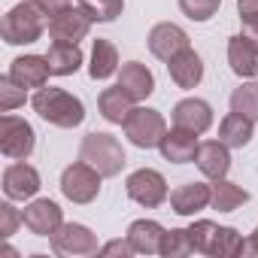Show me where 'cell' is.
I'll return each instance as SVG.
<instances>
[{"mask_svg":"<svg viewBox=\"0 0 258 258\" xmlns=\"http://www.w3.org/2000/svg\"><path fill=\"white\" fill-rule=\"evenodd\" d=\"M34 109H37V115L40 118H46L49 124H58V127H76V124H82V118H85V106H82V100L79 97H73L70 91H64V88H40L37 94H34Z\"/></svg>","mask_w":258,"mask_h":258,"instance_id":"6da1fadb","label":"cell"},{"mask_svg":"<svg viewBox=\"0 0 258 258\" xmlns=\"http://www.w3.org/2000/svg\"><path fill=\"white\" fill-rule=\"evenodd\" d=\"M46 31V13L40 10L37 0H25L16 4L4 22H0V34L10 46H25V43H37Z\"/></svg>","mask_w":258,"mask_h":258,"instance_id":"7a4b0ae2","label":"cell"},{"mask_svg":"<svg viewBox=\"0 0 258 258\" xmlns=\"http://www.w3.org/2000/svg\"><path fill=\"white\" fill-rule=\"evenodd\" d=\"M79 158H82L85 164H91L100 176H115V173L124 167L121 143H118L112 134H100V131H91V134L82 140Z\"/></svg>","mask_w":258,"mask_h":258,"instance_id":"3957f363","label":"cell"},{"mask_svg":"<svg viewBox=\"0 0 258 258\" xmlns=\"http://www.w3.org/2000/svg\"><path fill=\"white\" fill-rule=\"evenodd\" d=\"M121 127H124V137L131 140L137 149H155V146H161V140L167 134L164 115L158 109H146V106L131 109V115L124 118Z\"/></svg>","mask_w":258,"mask_h":258,"instance_id":"277c9868","label":"cell"},{"mask_svg":"<svg viewBox=\"0 0 258 258\" xmlns=\"http://www.w3.org/2000/svg\"><path fill=\"white\" fill-rule=\"evenodd\" d=\"M61 191L73 204H91L100 195V173L79 158L76 164H70L61 173Z\"/></svg>","mask_w":258,"mask_h":258,"instance_id":"5b68a950","label":"cell"},{"mask_svg":"<svg viewBox=\"0 0 258 258\" xmlns=\"http://www.w3.org/2000/svg\"><path fill=\"white\" fill-rule=\"evenodd\" d=\"M34 127L19 118V115H4L0 118V152L13 161H25L34 152Z\"/></svg>","mask_w":258,"mask_h":258,"instance_id":"8992f818","label":"cell"},{"mask_svg":"<svg viewBox=\"0 0 258 258\" xmlns=\"http://www.w3.org/2000/svg\"><path fill=\"white\" fill-rule=\"evenodd\" d=\"M124 188H127V198L137 201L140 207H149V210L161 207L167 201V182H164V176L158 170H149V167L134 170L131 176H127Z\"/></svg>","mask_w":258,"mask_h":258,"instance_id":"52a82bcc","label":"cell"},{"mask_svg":"<svg viewBox=\"0 0 258 258\" xmlns=\"http://www.w3.org/2000/svg\"><path fill=\"white\" fill-rule=\"evenodd\" d=\"M52 249L58 255H94V252H100L97 237L85 225H76V222H67L52 234Z\"/></svg>","mask_w":258,"mask_h":258,"instance_id":"ba28073f","label":"cell"},{"mask_svg":"<svg viewBox=\"0 0 258 258\" xmlns=\"http://www.w3.org/2000/svg\"><path fill=\"white\" fill-rule=\"evenodd\" d=\"M88 28H91V19L79 7L76 10L67 7V10H61L58 16L49 19V37L55 43H79V40H85Z\"/></svg>","mask_w":258,"mask_h":258,"instance_id":"9c48e42d","label":"cell"},{"mask_svg":"<svg viewBox=\"0 0 258 258\" xmlns=\"http://www.w3.org/2000/svg\"><path fill=\"white\" fill-rule=\"evenodd\" d=\"M188 49V34L179 28V25H170V22H161L149 31V52L161 61H173L179 52Z\"/></svg>","mask_w":258,"mask_h":258,"instance_id":"30bf717a","label":"cell"},{"mask_svg":"<svg viewBox=\"0 0 258 258\" xmlns=\"http://www.w3.org/2000/svg\"><path fill=\"white\" fill-rule=\"evenodd\" d=\"M22 222H25V228H28L31 234H37V237H52V234L64 225V222H61V207H58L55 201H49V198L34 201L31 207H25Z\"/></svg>","mask_w":258,"mask_h":258,"instance_id":"8fae6325","label":"cell"},{"mask_svg":"<svg viewBox=\"0 0 258 258\" xmlns=\"http://www.w3.org/2000/svg\"><path fill=\"white\" fill-rule=\"evenodd\" d=\"M4 191L7 198L13 201H25V198H34L40 191V173L25 164V161H16L4 170Z\"/></svg>","mask_w":258,"mask_h":258,"instance_id":"7c38bea8","label":"cell"},{"mask_svg":"<svg viewBox=\"0 0 258 258\" xmlns=\"http://www.w3.org/2000/svg\"><path fill=\"white\" fill-rule=\"evenodd\" d=\"M173 124L176 127H188V131H195V134H204L213 124V109L201 97H185V100H179L173 106Z\"/></svg>","mask_w":258,"mask_h":258,"instance_id":"4fadbf2b","label":"cell"},{"mask_svg":"<svg viewBox=\"0 0 258 258\" xmlns=\"http://www.w3.org/2000/svg\"><path fill=\"white\" fill-rule=\"evenodd\" d=\"M10 76H13L22 88H43V85L49 82L52 70H49L46 55H22V58L13 61Z\"/></svg>","mask_w":258,"mask_h":258,"instance_id":"5bb4252c","label":"cell"},{"mask_svg":"<svg viewBox=\"0 0 258 258\" xmlns=\"http://www.w3.org/2000/svg\"><path fill=\"white\" fill-rule=\"evenodd\" d=\"M195 164L201 167L204 176L210 179H225V173L231 170V155H228V146L222 140H207L198 146L195 152Z\"/></svg>","mask_w":258,"mask_h":258,"instance_id":"9a60e30c","label":"cell"},{"mask_svg":"<svg viewBox=\"0 0 258 258\" xmlns=\"http://www.w3.org/2000/svg\"><path fill=\"white\" fill-rule=\"evenodd\" d=\"M210 204H213V185H204V182H185L170 195V207L179 216H195Z\"/></svg>","mask_w":258,"mask_h":258,"instance_id":"2e32d148","label":"cell"},{"mask_svg":"<svg viewBox=\"0 0 258 258\" xmlns=\"http://www.w3.org/2000/svg\"><path fill=\"white\" fill-rule=\"evenodd\" d=\"M198 134L195 131H188V127H176L173 124V131H167L164 134V140H161V155L167 158V161H173V164H185V161H195V152H198Z\"/></svg>","mask_w":258,"mask_h":258,"instance_id":"e0dca14e","label":"cell"},{"mask_svg":"<svg viewBox=\"0 0 258 258\" xmlns=\"http://www.w3.org/2000/svg\"><path fill=\"white\" fill-rule=\"evenodd\" d=\"M118 85L131 94L134 100H146V97L155 91V76H152V70H149L146 64L127 61V64H121V70H118Z\"/></svg>","mask_w":258,"mask_h":258,"instance_id":"ac0fdd59","label":"cell"},{"mask_svg":"<svg viewBox=\"0 0 258 258\" xmlns=\"http://www.w3.org/2000/svg\"><path fill=\"white\" fill-rule=\"evenodd\" d=\"M228 64H231V70L240 79L258 76V52H255V46L243 34H237V37L228 40Z\"/></svg>","mask_w":258,"mask_h":258,"instance_id":"d6986e66","label":"cell"},{"mask_svg":"<svg viewBox=\"0 0 258 258\" xmlns=\"http://www.w3.org/2000/svg\"><path fill=\"white\" fill-rule=\"evenodd\" d=\"M167 70H170V79L179 88H195L204 79V61H201V55L195 49H185L173 61H167Z\"/></svg>","mask_w":258,"mask_h":258,"instance_id":"ffe728a7","label":"cell"},{"mask_svg":"<svg viewBox=\"0 0 258 258\" xmlns=\"http://www.w3.org/2000/svg\"><path fill=\"white\" fill-rule=\"evenodd\" d=\"M97 106H100V115H103L106 121H112V124H124V118L131 115V109H134V97L127 94L121 85H115V88L100 91Z\"/></svg>","mask_w":258,"mask_h":258,"instance_id":"44dd1931","label":"cell"},{"mask_svg":"<svg viewBox=\"0 0 258 258\" xmlns=\"http://www.w3.org/2000/svg\"><path fill=\"white\" fill-rule=\"evenodd\" d=\"M127 240H131L134 252L140 255H155L161 249V240H164V228L152 219H140L127 228Z\"/></svg>","mask_w":258,"mask_h":258,"instance_id":"7402d4cb","label":"cell"},{"mask_svg":"<svg viewBox=\"0 0 258 258\" xmlns=\"http://www.w3.org/2000/svg\"><path fill=\"white\" fill-rule=\"evenodd\" d=\"M46 61H49L52 76H70V73H76L82 67L79 43H52L49 52H46Z\"/></svg>","mask_w":258,"mask_h":258,"instance_id":"603a6c76","label":"cell"},{"mask_svg":"<svg viewBox=\"0 0 258 258\" xmlns=\"http://www.w3.org/2000/svg\"><path fill=\"white\" fill-rule=\"evenodd\" d=\"M252 124H255V121H249L246 115L231 112V115H225L222 124H219V140H222L228 149H243V146L252 140Z\"/></svg>","mask_w":258,"mask_h":258,"instance_id":"cb8c5ba5","label":"cell"},{"mask_svg":"<svg viewBox=\"0 0 258 258\" xmlns=\"http://www.w3.org/2000/svg\"><path fill=\"white\" fill-rule=\"evenodd\" d=\"M115 70H118V52H115V46L109 40H94L91 64H88L91 79H109Z\"/></svg>","mask_w":258,"mask_h":258,"instance_id":"d4e9b609","label":"cell"},{"mask_svg":"<svg viewBox=\"0 0 258 258\" xmlns=\"http://www.w3.org/2000/svg\"><path fill=\"white\" fill-rule=\"evenodd\" d=\"M246 201H249V195L240 185H234L228 179H216V185H213V207L219 213H231V210L243 207Z\"/></svg>","mask_w":258,"mask_h":258,"instance_id":"484cf974","label":"cell"},{"mask_svg":"<svg viewBox=\"0 0 258 258\" xmlns=\"http://www.w3.org/2000/svg\"><path fill=\"white\" fill-rule=\"evenodd\" d=\"M231 112L246 115L249 121H258V85L243 82L234 94H231Z\"/></svg>","mask_w":258,"mask_h":258,"instance_id":"4316f807","label":"cell"},{"mask_svg":"<svg viewBox=\"0 0 258 258\" xmlns=\"http://www.w3.org/2000/svg\"><path fill=\"white\" fill-rule=\"evenodd\" d=\"M76 7L91 19V22H115L121 16V0H76Z\"/></svg>","mask_w":258,"mask_h":258,"instance_id":"83f0119b","label":"cell"},{"mask_svg":"<svg viewBox=\"0 0 258 258\" xmlns=\"http://www.w3.org/2000/svg\"><path fill=\"white\" fill-rule=\"evenodd\" d=\"M219 228H222V225H216V222H207V219L195 222V225L188 228V240H191L195 252H201V255H213V246H216Z\"/></svg>","mask_w":258,"mask_h":258,"instance_id":"f1b7e54d","label":"cell"},{"mask_svg":"<svg viewBox=\"0 0 258 258\" xmlns=\"http://www.w3.org/2000/svg\"><path fill=\"white\" fill-rule=\"evenodd\" d=\"M195 246L188 240V228H176V231H164V240H161V249L158 255L164 258H179V255H191Z\"/></svg>","mask_w":258,"mask_h":258,"instance_id":"f546056e","label":"cell"},{"mask_svg":"<svg viewBox=\"0 0 258 258\" xmlns=\"http://www.w3.org/2000/svg\"><path fill=\"white\" fill-rule=\"evenodd\" d=\"M243 246H246V240H243L234 228H219L213 255H216V258H234V255H243Z\"/></svg>","mask_w":258,"mask_h":258,"instance_id":"4dcf8cb0","label":"cell"},{"mask_svg":"<svg viewBox=\"0 0 258 258\" xmlns=\"http://www.w3.org/2000/svg\"><path fill=\"white\" fill-rule=\"evenodd\" d=\"M22 103H25V88L13 76H4L0 79V112H13Z\"/></svg>","mask_w":258,"mask_h":258,"instance_id":"1f68e13d","label":"cell"},{"mask_svg":"<svg viewBox=\"0 0 258 258\" xmlns=\"http://www.w3.org/2000/svg\"><path fill=\"white\" fill-rule=\"evenodd\" d=\"M222 0H179V10L191 19V22H207L216 16Z\"/></svg>","mask_w":258,"mask_h":258,"instance_id":"d6a6232c","label":"cell"},{"mask_svg":"<svg viewBox=\"0 0 258 258\" xmlns=\"http://www.w3.org/2000/svg\"><path fill=\"white\" fill-rule=\"evenodd\" d=\"M19 225H25L22 222V213L13 204H0V237H13Z\"/></svg>","mask_w":258,"mask_h":258,"instance_id":"836d02e7","label":"cell"},{"mask_svg":"<svg viewBox=\"0 0 258 258\" xmlns=\"http://www.w3.org/2000/svg\"><path fill=\"white\" fill-rule=\"evenodd\" d=\"M100 255H121V258H127V255H134V246H131V240H112V243L100 246Z\"/></svg>","mask_w":258,"mask_h":258,"instance_id":"e575fe53","label":"cell"},{"mask_svg":"<svg viewBox=\"0 0 258 258\" xmlns=\"http://www.w3.org/2000/svg\"><path fill=\"white\" fill-rule=\"evenodd\" d=\"M240 22H255L258 19V0H237Z\"/></svg>","mask_w":258,"mask_h":258,"instance_id":"d590c367","label":"cell"},{"mask_svg":"<svg viewBox=\"0 0 258 258\" xmlns=\"http://www.w3.org/2000/svg\"><path fill=\"white\" fill-rule=\"evenodd\" d=\"M37 4H40V10H43L46 16H58L61 10L70 7V0H37Z\"/></svg>","mask_w":258,"mask_h":258,"instance_id":"8d00e7d4","label":"cell"},{"mask_svg":"<svg viewBox=\"0 0 258 258\" xmlns=\"http://www.w3.org/2000/svg\"><path fill=\"white\" fill-rule=\"evenodd\" d=\"M243 37L255 46V52H258V19L255 22H243Z\"/></svg>","mask_w":258,"mask_h":258,"instance_id":"74e56055","label":"cell"},{"mask_svg":"<svg viewBox=\"0 0 258 258\" xmlns=\"http://www.w3.org/2000/svg\"><path fill=\"white\" fill-rule=\"evenodd\" d=\"M243 255H258V228L252 231V237L246 240V246H243Z\"/></svg>","mask_w":258,"mask_h":258,"instance_id":"f35d334b","label":"cell"}]
</instances>
